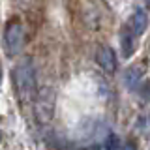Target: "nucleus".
<instances>
[{"instance_id":"obj_1","label":"nucleus","mask_w":150,"mask_h":150,"mask_svg":"<svg viewBox=\"0 0 150 150\" xmlns=\"http://www.w3.org/2000/svg\"><path fill=\"white\" fill-rule=\"evenodd\" d=\"M13 86H15V94L21 101H30L34 100L36 94V69L34 62L30 58H21L13 66L11 71Z\"/></svg>"},{"instance_id":"obj_2","label":"nucleus","mask_w":150,"mask_h":150,"mask_svg":"<svg viewBox=\"0 0 150 150\" xmlns=\"http://www.w3.org/2000/svg\"><path fill=\"white\" fill-rule=\"evenodd\" d=\"M25 45V26L19 19L8 21L6 30H4V47L9 56H17L23 51Z\"/></svg>"},{"instance_id":"obj_3","label":"nucleus","mask_w":150,"mask_h":150,"mask_svg":"<svg viewBox=\"0 0 150 150\" xmlns=\"http://www.w3.org/2000/svg\"><path fill=\"white\" fill-rule=\"evenodd\" d=\"M34 112L40 124H49L54 115V92L51 88H41L34 94Z\"/></svg>"},{"instance_id":"obj_4","label":"nucleus","mask_w":150,"mask_h":150,"mask_svg":"<svg viewBox=\"0 0 150 150\" xmlns=\"http://www.w3.org/2000/svg\"><path fill=\"white\" fill-rule=\"evenodd\" d=\"M96 62H98V66H100L103 71H107V73H115L116 71V56H115V53H112V49L107 47V45L98 47Z\"/></svg>"},{"instance_id":"obj_5","label":"nucleus","mask_w":150,"mask_h":150,"mask_svg":"<svg viewBox=\"0 0 150 150\" xmlns=\"http://www.w3.org/2000/svg\"><path fill=\"white\" fill-rule=\"evenodd\" d=\"M126 26L129 28L133 34H137L139 38L144 34V30H146V26H148V13H146V9H143V8H137L133 13L129 15L128 19V23H126Z\"/></svg>"},{"instance_id":"obj_6","label":"nucleus","mask_w":150,"mask_h":150,"mask_svg":"<svg viewBox=\"0 0 150 150\" xmlns=\"http://www.w3.org/2000/svg\"><path fill=\"white\" fill-rule=\"evenodd\" d=\"M137 45H139V36L133 34V32H131L129 28L124 25V28H122V34H120V49H122L124 58H129V56L135 53Z\"/></svg>"},{"instance_id":"obj_7","label":"nucleus","mask_w":150,"mask_h":150,"mask_svg":"<svg viewBox=\"0 0 150 150\" xmlns=\"http://www.w3.org/2000/svg\"><path fill=\"white\" fill-rule=\"evenodd\" d=\"M124 84L129 92H139L141 88L144 86V79H143V71L141 68H135L131 66L124 71Z\"/></svg>"},{"instance_id":"obj_8","label":"nucleus","mask_w":150,"mask_h":150,"mask_svg":"<svg viewBox=\"0 0 150 150\" xmlns=\"http://www.w3.org/2000/svg\"><path fill=\"white\" fill-rule=\"evenodd\" d=\"M105 146H107V150H118V146H120V141H118V137H116V135H109V137H107V141H105Z\"/></svg>"},{"instance_id":"obj_9","label":"nucleus","mask_w":150,"mask_h":150,"mask_svg":"<svg viewBox=\"0 0 150 150\" xmlns=\"http://www.w3.org/2000/svg\"><path fill=\"white\" fill-rule=\"evenodd\" d=\"M79 150H101L100 144H90V146H84V148H79Z\"/></svg>"},{"instance_id":"obj_10","label":"nucleus","mask_w":150,"mask_h":150,"mask_svg":"<svg viewBox=\"0 0 150 150\" xmlns=\"http://www.w3.org/2000/svg\"><path fill=\"white\" fill-rule=\"evenodd\" d=\"M122 150H137V148H135V144H133V143H126L124 146H122Z\"/></svg>"},{"instance_id":"obj_11","label":"nucleus","mask_w":150,"mask_h":150,"mask_svg":"<svg viewBox=\"0 0 150 150\" xmlns=\"http://www.w3.org/2000/svg\"><path fill=\"white\" fill-rule=\"evenodd\" d=\"M0 84H2V69H0Z\"/></svg>"},{"instance_id":"obj_12","label":"nucleus","mask_w":150,"mask_h":150,"mask_svg":"<svg viewBox=\"0 0 150 150\" xmlns=\"http://www.w3.org/2000/svg\"><path fill=\"white\" fill-rule=\"evenodd\" d=\"M19 2H28V0H19Z\"/></svg>"},{"instance_id":"obj_13","label":"nucleus","mask_w":150,"mask_h":150,"mask_svg":"<svg viewBox=\"0 0 150 150\" xmlns=\"http://www.w3.org/2000/svg\"><path fill=\"white\" fill-rule=\"evenodd\" d=\"M0 139H2V133H0Z\"/></svg>"},{"instance_id":"obj_14","label":"nucleus","mask_w":150,"mask_h":150,"mask_svg":"<svg viewBox=\"0 0 150 150\" xmlns=\"http://www.w3.org/2000/svg\"><path fill=\"white\" fill-rule=\"evenodd\" d=\"M144 2H146V4H148V0H144Z\"/></svg>"}]
</instances>
